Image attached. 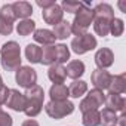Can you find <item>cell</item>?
Masks as SVG:
<instances>
[{
    "instance_id": "obj_1",
    "label": "cell",
    "mask_w": 126,
    "mask_h": 126,
    "mask_svg": "<svg viewBox=\"0 0 126 126\" xmlns=\"http://www.w3.org/2000/svg\"><path fill=\"white\" fill-rule=\"evenodd\" d=\"M114 19V11L108 3H99L94 8V28L101 37L110 33V24Z\"/></svg>"
},
{
    "instance_id": "obj_2",
    "label": "cell",
    "mask_w": 126,
    "mask_h": 126,
    "mask_svg": "<svg viewBox=\"0 0 126 126\" xmlns=\"http://www.w3.org/2000/svg\"><path fill=\"white\" fill-rule=\"evenodd\" d=\"M2 67L6 71H16L21 67V49L16 42H6L0 47Z\"/></svg>"
},
{
    "instance_id": "obj_3",
    "label": "cell",
    "mask_w": 126,
    "mask_h": 126,
    "mask_svg": "<svg viewBox=\"0 0 126 126\" xmlns=\"http://www.w3.org/2000/svg\"><path fill=\"white\" fill-rule=\"evenodd\" d=\"M25 108H24V113L28 116V117H36L40 114L42 108H43V99H45V92H43V88L39 86V85H34L31 88H28L25 91Z\"/></svg>"
},
{
    "instance_id": "obj_4",
    "label": "cell",
    "mask_w": 126,
    "mask_h": 126,
    "mask_svg": "<svg viewBox=\"0 0 126 126\" xmlns=\"http://www.w3.org/2000/svg\"><path fill=\"white\" fill-rule=\"evenodd\" d=\"M94 22V9L88 8L86 5L76 14L74 21L71 22V33L76 36H83L88 33V28Z\"/></svg>"
},
{
    "instance_id": "obj_5",
    "label": "cell",
    "mask_w": 126,
    "mask_h": 126,
    "mask_svg": "<svg viewBox=\"0 0 126 126\" xmlns=\"http://www.w3.org/2000/svg\"><path fill=\"white\" fill-rule=\"evenodd\" d=\"M45 111L47 113L49 117L59 120L74 111V104L68 99L67 101H49L45 105Z\"/></svg>"
},
{
    "instance_id": "obj_6",
    "label": "cell",
    "mask_w": 126,
    "mask_h": 126,
    "mask_svg": "<svg viewBox=\"0 0 126 126\" xmlns=\"http://www.w3.org/2000/svg\"><path fill=\"white\" fill-rule=\"evenodd\" d=\"M104 99H105V94L99 89H92L88 92L86 98L82 99L79 108L82 113H86V111H92V110H98V107H101L104 104Z\"/></svg>"
},
{
    "instance_id": "obj_7",
    "label": "cell",
    "mask_w": 126,
    "mask_h": 126,
    "mask_svg": "<svg viewBox=\"0 0 126 126\" xmlns=\"http://www.w3.org/2000/svg\"><path fill=\"white\" fill-rule=\"evenodd\" d=\"M96 45H98L96 39L92 34H89V33H86L83 36H77V37H74L71 40V49L77 55H83V53L95 49Z\"/></svg>"
},
{
    "instance_id": "obj_8",
    "label": "cell",
    "mask_w": 126,
    "mask_h": 126,
    "mask_svg": "<svg viewBox=\"0 0 126 126\" xmlns=\"http://www.w3.org/2000/svg\"><path fill=\"white\" fill-rule=\"evenodd\" d=\"M15 73H16L15 80L21 88L28 89V88H31V86H34L37 83V73H36L34 68H31L28 65H24V67L21 65Z\"/></svg>"
},
{
    "instance_id": "obj_9",
    "label": "cell",
    "mask_w": 126,
    "mask_h": 126,
    "mask_svg": "<svg viewBox=\"0 0 126 126\" xmlns=\"http://www.w3.org/2000/svg\"><path fill=\"white\" fill-rule=\"evenodd\" d=\"M91 82L92 85L95 86V89H99V91H104V89H108L110 86V82H111V74L107 71V70H94L92 74H91Z\"/></svg>"
},
{
    "instance_id": "obj_10",
    "label": "cell",
    "mask_w": 126,
    "mask_h": 126,
    "mask_svg": "<svg viewBox=\"0 0 126 126\" xmlns=\"http://www.w3.org/2000/svg\"><path fill=\"white\" fill-rule=\"evenodd\" d=\"M114 62V53L111 49L108 47H101L96 53H95V64L99 70H105L108 67L113 65Z\"/></svg>"
},
{
    "instance_id": "obj_11",
    "label": "cell",
    "mask_w": 126,
    "mask_h": 126,
    "mask_svg": "<svg viewBox=\"0 0 126 126\" xmlns=\"http://www.w3.org/2000/svg\"><path fill=\"white\" fill-rule=\"evenodd\" d=\"M25 102L27 101H25V95L24 94H21L16 89H11L8 101H6V104H8V107L11 110H14V111H24Z\"/></svg>"
},
{
    "instance_id": "obj_12",
    "label": "cell",
    "mask_w": 126,
    "mask_h": 126,
    "mask_svg": "<svg viewBox=\"0 0 126 126\" xmlns=\"http://www.w3.org/2000/svg\"><path fill=\"white\" fill-rule=\"evenodd\" d=\"M104 104L107 105V108H108V110H111V111H114V113H117V111H122V113H123V111H125L126 101H125V98H123L122 95L108 92V94L105 95Z\"/></svg>"
},
{
    "instance_id": "obj_13",
    "label": "cell",
    "mask_w": 126,
    "mask_h": 126,
    "mask_svg": "<svg viewBox=\"0 0 126 126\" xmlns=\"http://www.w3.org/2000/svg\"><path fill=\"white\" fill-rule=\"evenodd\" d=\"M62 16H64V11L59 5H53L52 8L43 11V19L46 24H50V25H56L58 22L62 21Z\"/></svg>"
},
{
    "instance_id": "obj_14",
    "label": "cell",
    "mask_w": 126,
    "mask_h": 126,
    "mask_svg": "<svg viewBox=\"0 0 126 126\" xmlns=\"http://www.w3.org/2000/svg\"><path fill=\"white\" fill-rule=\"evenodd\" d=\"M47 77L50 82H53V85H62L67 79L65 67L62 64H52L47 70Z\"/></svg>"
},
{
    "instance_id": "obj_15",
    "label": "cell",
    "mask_w": 126,
    "mask_h": 126,
    "mask_svg": "<svg viewBox=\"0 0 126 126\" xmlns=\"http://www.w3.org/2000/svg\"><path fill=\"white\" fill-rule=\"evenodd\" d=\"M33 39H34V42H37V43H40L43 46H53V43L56 40L53 33L50 30H46V28L36 30L34 34H33Z\"/></svg>"
},
{
    "instance_id": "obj_16",
    "label": "cell",
    "mask_w": 126,
    "mask_h": 126,
    "mask_svg": "<svg viewBox=\"0 0 126 126\" xmlns=\"http://www.w3.org/2000/svg\"><path fill=\"white\" fill-rule=\"evenodd\" d=\"M85 73V64L79 59H74V61H70L68 65L65 68V76L73 79V80H77L79 77H82Z\"/></svg>"
},
{
    "instance_id": "obj_17",
    "label": "cell",
    "mask_w": 126,
    "mask_h": 126,
    "mask_svg": "<svg viewBox=\"0 0 126 126\" xmlns=\"http://www.w3.org/2000/svg\"><path fill=\"white\" fill-rule=\"evenodd\" d=\"M108 89L111 94H119V95L125 94V91H126V74L122 73L117 76H111V82H110Z\"/></svg>"
},
{
    "instance_id": "obj_18",
    "label": "cell",
    "mask_w": 126,
    "mask_h": 126,
    "mask_svg": "<svg viewBox=\"0 0 126 126\" xmlns=\"http://www.w3.org/2000/svg\"><path fill=\"white\" fill-rule=\"evenodd\" d=\"M49 95H50V101H67L70 94H68V88L62 83V85H52L49 89Z\"/></svg>"
},
{
    "instance_id": "obj_19",
    "label": "cell",
    "mask_w": 126,
    "mask_h": 126,
    "mask_svg": "<svg viewBox=\"0 0 126 126\" xmlns=\"http://www.w3.org/2000/svg\"><path fill=\"white\" fill-rule=\"evenodd\" d=\"M15 18H21V19H28V16L33 14V6L28 2H15L12 5Z\"/></svg>"
},
{
    "instance_id": "obj_20",
    "label": "cell",
    "mask_w": 126,
    "mask_h": 126,
    "mask_svg": "<svg viewBox=\"0 0 126 126\" xmlns=\"http://www.w3.org/2000/svg\"><path fill=\"white\" fill-rule=\"evenodd\" d=\"M52 33H53L55 39H58V40H65L71 34V22L62 19L61 22H58L56 25H53V31Z\"/></svg>"
},
{
    "instance_id": "obj_21",
    "label": "cell",
    "mask_w": 126,
    "mask_h": 126,
    "mask_svg": "<svg viewBox=\"0 0 126 126\" xmlns=\"http://www.w3.org/2000/svg\"><path fill=\"white\" fill-rule=\"evenodd\" d=\"M88 92V83L83 80H74L70 86H68V94L73 98H80Z\"/></svg>"
},
{
    "instance_id": "obj_22",
    "label": "cell",
    "mask_w": 126,
    "mask_h": 126,
    "mask_svg": "<svg viewBox=\"0 0 126 126\" xmlns=\"http://www.w3.org/2000/svg\"><path fill=\"white\" fill-rule=\"evenodd\" d=\"M34 31H36V22L33 19H22L16 25V33L19 36H24L25 37V36H30Z\"/></svg>"
},
{
    "instance_id": "obj_23",
    "label": "cell",
    "mask_w": 126,
    "mask_h": 126,
    "mask_svg": "<svg viewBox=\"0 0 126 126\" xmlns=\"http://www.w3.org/2000/svg\"><path fill=\"white\" fill-rule=\"evenodd\" d=\"M117 123V114L108 108H104L99 113V125L102 126H116Z\"/></svg>"
},
{
    "instance_id": "obj_24",
    "label": "cell",
    "mask_w": 126,
    "mask_h": 126,
    "mask_svg": "<svg viewBox=\"0 0 126 126\" xmlns=\"http://www.w3.org/2000/svg\"><path fill=\"white\" fill-rule=\"evenodd\" d=\"M25 56L31 64H37L40 62V56H42V47L37 45H27L25 47Z\"/></svg>"
},
{
    "instance_id": "obj_25",
    "label": "cell",
    "mask_w": 126,
    "mask_h": 126,
    "mask_svg": "<svg viewBox=\"0 0 126 126\" xmlns=\"http://www.w3.org/2000/svg\"><path fill=\"white\" fill-rule=\"evenodd\" d=\"M67 59H70V49L64 43L55 45V62L62 64V62H67Z\"/></svg>"
},
{
    "instance_id": "obj_26",
    "label": "cell",
    "mask_w": 126,
    "mask_h": 126,
    "mask_svg": "<svg viewBox=\"0 0 126 126\" xmlns=\"http://www.w3.org/2000/svg\"><path fill=\"white\" fill-rule=\"evenodd\" d=\"M40 64H43V65H52V64H55V46H45L42 49Z\"/></svg>"
},
{
    "instance_id": "obj_27",
    "label": "cell",
    "mask_w": 126,
    "mask_h": 126,
    "mask_svg": "<svg viewBox=\"0 0 126 126\" xmlns=\"http://www.w3.org/2000/svg\"><path fill=\"white\" fill-rule=\"evenodd\" d=\"M82 123L85 126H99V111L98 110H92V111L83 113Z\"/></svg>"
},
{
    "instance_id": "obj_28",
    "label": "cell",
    "mask_w": 126,
    "mask_h": 126,
    "mask_svg": "<svg viewBox=\"0 0 126 126\" xmlns=\"http://www.w3.org/2000/svg\"><path fill=\"white\" fill-rule=\"evenodd\" d=\"M59 6L62 8V11H65V12H68V14H77V12L85 6V3H82V2H74V0H64V2H62Z\"/></svg>"
},
{
    "instance_id": "obj_29",
    "label": "cell",
    "mask_w": 126,
    "mask_h": 126,
    "mask_svg": "<svg viewBox=\"0 0 126 126\" xmlns=\"http://www.w3.org/2000/svg\"><path fill=\"white\" fill-rule=\"evenodd\" d=\"M123 31H125V22H123V19L114 18L111 21V24H110V33H111V36L119 37V36L123 34Z\"/></svg>"
},
{
    "instance_id": "obj_30",
    "label": "cell",
    "mask_w": 126,
    "mask_h": 126,
    "mask_svg": "<svg viewBox=\"0 0 126 126\" xmlns=\"http://www.w3.org/2000/svg\"><path fill=\"white\" fill-rule=\"evenodd\" d=\"M0 18L8 21V22H12L16 19L15 18V14H14V9H12V5H3L2 9H0Z\"/></svg>"
},
{
    "instance_id": "obj_31",
    "label": "cell",
    "mask_w": 126,
    "mask_h": 126,
    "mask_svg": "<svg viewBox=\"0 0 126 126\" xmlns=\"http://www.w3.org/2000/svg\"><path fill=\"white\" fill-rule=\"evenodd\" d=\"M12 31H14V24L0 18V34L2 36H9Z\"/></svg>"
},
{
    "instance_id": "obj_32",
    "label": "cell",
    "mask_w": 126,
    "mask_h": 126,
    "mask_svg": "<svg viewBox=\"0 0 126 126\" xmlns=\"http://www.w3.org/2000/svg\"><path fill=\"white\" fill-rule=\"evenodd\" d=\"M12 125H14V120L8 113L5 111L0 113V126H12Z\"/></svg>"
},
{
    "instance_id": "obj_33",
    "label": "cell",
    "mask_w": 126,
    "mask_h": 126,
    "mask_svg": "<svg viewBox=\"0 0 126 126\" xmlns=\"http://www.w3.org/2000/svg\"><path fill=\"white\" fill-rule=\"evenodd\" d=\"M9 92H11V89L8 88V86H0V105H3V104H6V101H8V96H9Z\"/></svg>"
},
{
    "instance_id": "obj_34",
    "label": "cell",
    "mask_w": 126,
    "mask_h": 126,
    "mask_svg": "<svg viewBox=\"0 0 126 126\" xmlns=\"http://www.w3.org/2000/svg\"><path fill=\"white\" fill-rule=\"evenodd\" d=\"M53 5H55L53 0H37V6H39V8H42L43 11H46V9L52 8Z\"/></svg>"
},
{
    "instance_id": "obj_35",
    "label": "cell",
    "mask_w": 126,
    "mask_h": 126,
    "mask_svg": "<svg viewBox=\"0 0 126 126\" xmlns=\"http://www.w3.org/2000/svg\"><path fill=\"white\" fill-rule=\"evenodd\" d=\"M22 126H39V123L34 119H28V120H24L22 122Z\"/></svg>"
},
{
    "instance_id": "obj_36",
    "label": "cell",
    "mask_w": 126,
    "mask_h": 126,
    "mask_svg": "<svg viewBox=\"0 0 126 126\" xmlns=\"http://www.w3.org/2000/svg\"><path fill=\"white\" fill-rule=\"evenodd\" d=\"M125 119H126V114L123 113L120 117H117V123H119L120 126H125Z\"/></svg>"
},
{
    "instance_id": "obj_37",
    "label": "cell",
    "mask_w": 126,
    "mask_h": 126,
    "mask_svg": "<svg viewBox=\"0 0 126 126\" xmlns=\"http://www.w3.org/2000/svg\"><path fill=\"white\" fill-rule=\"evenodd\" d=\"M0 86H3V80H2V76H0Z\"/></svg>"
},
{
    "instance_id": "obj_38",
    "label": "cell",
    "mask_w": 126,
    "mask_h": 126,
    "mask_svg": "<svg viewBox=\"0 0 126 126\" xmlns=\"http://www.w3.org/2000/svg\"><path fill=\"white\" fill-rule=\"evenodd\" d=\"M2 111H3V110H2V107H0V113H2Z\"/></svg>"
}]
</instances>
